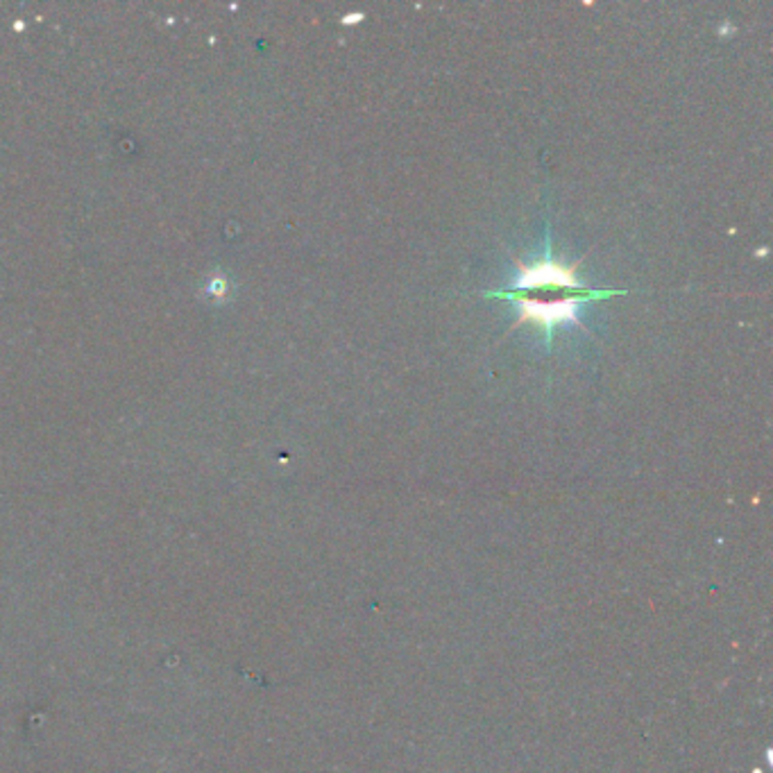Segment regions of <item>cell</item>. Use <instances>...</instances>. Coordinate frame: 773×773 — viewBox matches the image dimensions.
Here are the masks:
<instances>
[{"label":"cell","mask_w":773,"mask_h":773,"mask_svg":"<svg viewBox=\"0 0 773 773\" xmlns=\"http://www.w3.org/2000/svg\"><path fill=\"white\" fill-rule=\"evenodd\" d=\"M579 297H568V300H535V297H520L518 309H520V322L533 320L543 324L545 330H551L558 322H579Z\"/></svg>","instance_id":"cell-2"},{"label":"cell","mask_w":773,"mask_h":773,"mask_svg":"<svg viewBox=\"0 0 773 773\" xmlns=\"http://www.w3.org/2000/svg\"><path fill=\"white\" fill-rule=\"evenodd\" d=\"M364 19V14H349L347 19H345V23H354V21H361Z\"/></svg>","instance_id":"cell-3"},{"label":"cell","mask_w":773,"mask_h":773,"mask_svg":"<svg viewBox=\"0 0 773 773\" xmlns=\"http://www.w3.org/2000/svg\"><path fill=\"white\" fill-rule=\"evenodd\" d=\"M520 265L518 280L513 282V288L518 290H528V288H549V286H558V288H583V284L579 282V277L574 275V267L560 265L551 259L535 263V265Z\"/></svg>","instance_id":"cell-1"}]
</instances>
